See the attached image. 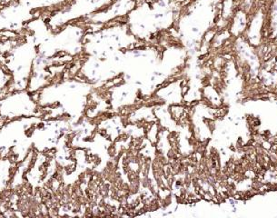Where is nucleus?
<instances>
[{"label":"nucleus","mask_w":277,"mask_h":218,"mask_svg":"<svg viewBox=\"0 0 277 218\" xmlns=\"http://www.w3.org/2000/svg\"><path fill=\"white\" fill-rule=\"evenodd\" d=\"M12 76L9 73H6L3 68L0 67V94L6 88L7 84L11 81Z\"/></svg>","instance_id":"20e7f679"},{"label":"nucleus","mask_w":277,"mask_h":218,"mask_svg":"<svg viewBox=\"0 0 277 218\" xmlns=\"http://www.w3.org/2000/svg\"><path fill=\"white\" fill-rule=\"evenodd\" d=\"M11 168V163L8 160H0V191L6 186V182L9 179V173Z\"/></svg>","instance_id":"7ed1b4c3"},{"label":"nucleus","mask_w":277,"mask_h":218,"mask_svg":"<svg viewBox=\"0 0 277 218\" xmlns=\"http://www.w3.org/2000/svg\"><path fill=\"white\" fill-rule=\"evenodd\" d=\"M35 103L27 91L18 90L0 100V116L6 118L29 117L35 114Z\"/></svg>","instance_id":"f03ea898"},{"label":"nucleus","mask_w":277,"mask_h":218,"mask_svg":"<svg viewBox=\"0 0 277 218\" xmlns=\"http://www.w3.org/2000/svg\"><path fill=\"white\" fill-rule=\"evenodd\" d=\"M275 167H276V169H277V163H276V164H275Z\"/></svg>","instance_id":"423d86ee"},{"label":"nucleus","mask_w":277,"mask_h":218,"mask_svg":"<svg viewBox=\"0 0 277 218\" xmlns=\"http://www.w3.org/2000/svg\"><path fill=\"white\" fill-rule=\"evenodd\" d=\"M261 146L263 148V149H265V150H267V151H269L270 149H271V146H272V144L267 140V139H265V140H263V142H262L261 144Z\"/></svg>","instance_id":"39448f33"},{"label":"nucleus","mask_w":277,"mask_h":218,"mask_svg":"<svg viewBox=\"0 0 277 218\" xmlns=\"http://www.w3.org/2000/svg\"><path fill=\"white\" fill-rule=\"evenodd\" d=\"M0 2H1V0H0Z\"/></svg>","instance_id":"0eeeda50"},{"label":"nucleus","mask_w":277,"mask_h":218,"mask_svg":"<svg viewBox=\"0 0 277 218\" xmlns=\"http://www.w3.org/2000/svg\"><path fill=\"white\" fill-rule=\"evenodd\" d=\"M35 55L34 42L24 43L12 51L7 67L11 71L15 90H23L27 87L35 62Z\"/></svg>","instance_id":"f257e3e1"}]
</instances>
